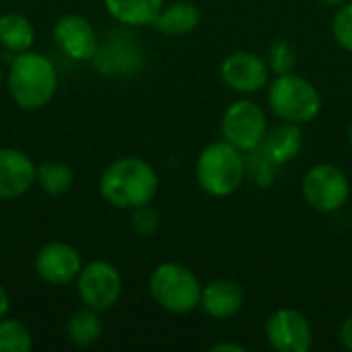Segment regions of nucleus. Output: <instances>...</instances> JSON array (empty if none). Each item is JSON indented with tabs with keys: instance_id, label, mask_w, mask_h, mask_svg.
Returning <instances> with one entry per match:
<instances>
[{
	"instance_id": "1",
	"label": "nucleus",
	"mask_w": 352,
	"mask_h": 352,
	"mask_svg": "<svg viewBox=\"0 0 352 352\" xmlns=\"http://www.w3.org/2000/svg\"><path fill=\"white\" fill-rule=\"evenodd\" d=\"M159 192V175L155 167L140 157H120L111 161L99 175V194L113 208L132 210L151 204Z\"/></svg>"
},
{
	"instance_id": "2",
	"label": "nucleus",
	"mask_w": 352,
	"mask_h": 352,
	"mask_svg": "<svg viewBox=\"0 0 352 352\" xmlns=\"http://www.w3.org/2000/svg\"><path fill=\"white\" fill-rule=\"evenodd\" d=\"M8 93L25 111L43 109L58 91V72L54 62L37 52H23L12 56L6 70Z\"/></svg>"
},
{
	"instance_id": "3",
	"label": "nucleus",
	"mask_w": 352,
	"mask_h": 352,
	"mask_svg": "<svg viewBox=\"0 0 352 352\" xmlns=\"http://www.w3.org/2000/svg\"><path fill=\"white\" fill-rule=\"evenodd\" d=\"M196 182L212 198L235 194L245 182V153L225 138L210 142L196 159Z\"/></svg>"
},
{
	"instance_id": "4",
	"label": "nucleus",
	"mask_w": 352,
	"mask_h": 352,
	"mask_svg": "<svg viewBox=\"0 0 352 352\" xmlns=\"http://www.w3.org/2000/svg\"><path fill=\"white\" fill-rule=\"evenodd\" d=\"M266 101L270 111L280 122H291L299 126L314 122L322 111V95L318 87L295 72L276 74L268 82Z\"/></svg>"
},
{
	"instance_id": "5",
	"label": "nucleus",
	"mask_w": 352,
	"mask_h": 352,
	"mask_svg": "<svg viewBox=\"0 0 352 352\" xmlns=\"http://www.w3.org/2000/svg\"><path fill=\"white\" fill-rule=\"evenodd\" d=\"M202 283L192 268L179 262L159 264L148 278L153 301L167 314L186 316L200 307Z\"/></svg>"
},
{
	"instance_id": "6",
	"label": "nucleus",
	"mask_w": 352,
	"mask_h": 352,
	"mask_svg": "<svg viewBox=\"0 0 352 352\" xmlns=\"http://www.w3.org/2000/svg\"><path fill=\"white\" fill-rule=\"evenodd\" d=\"M303 200L322 214L340 210L351 198L349 175L332 163H318L307 169L301 182Z\"/></svg>"
},
{
	"instance_id": "7",
	"label": "nucleus",
	"mask_w": 352,
	"mask_h": 352,
	"mask_svg": "<svg viewBox=\"0 0 352 352\" xmlns=\"http://www.w3.org/2000/svg\"><path fill=\"white\" fill-rule=\"evenodd\" d=\"M122 274L107 260H93L85 264L76 278V293L80 297V303L99 314L116 307L122 297Z\"/></svg>"
},
{
	"instance_id": "8",
	"label": "nucleus",
	"mask_w": 352,
	"mask_h": 352,
	"mask_svg": "<svg viewBox=\"0 0 352 352\" xmlns=\"http://www.w3.org/2000/svg\"><path fill=\"white\" fill-rule=\"evenodd\" d=\"M268 128L270 124H268L266 111L252 99L233 101L225 109L223 120H221L223 138L243 153L260 146Z\"/></svg>"
},
{
	"instance_id": "9",
	"label": "nucleus",
	"mask_w": 352,
	"mask_h": 352,
	"mask_svg": "<svg viewBox=\"0 0 352 352\" xmlns=\"http://www.w3.org/2000/svg\"><path fill=\"white\" fill-rule=\"evenodd\" d=\"M266 340L276 352H307L314 346V328L307 316L293 307H280L266 320Z\"/></svg>"
},
{
	"instance_id": "10",
	"label": "nucleus",
	"mask_w": 352,
	"mask_h": 352,
	"mask_svg": "<svg viewBox=\"0 0 352 352\" xmlns=\"http://www.w3.org/2000/svg\"><path fill=\"white\" fill-rule=\"evenodd\" d=\"M270 74L266 58L254 52H233L221 62V78L237 95H254L266 89Z\"/></svg>"
},
{
	"instance_id": "11",
	"label": "nucleus",
	"mask_w": 352,
	"mask_h": 352,
	"mask_svg": "<svg viewBox=\"0 0 352 352\" xmlns=\"http://www.w3.org/2000/svg\"><path fill=\"white\" fill-rule=\"evenodd\" d=\"M33 266L43 283L52 287H64L76 283L85 264L80 252L74 245L66 241H50L39 248Z\"/></svg>"
},
{
	"instance_id": "12",
	"label": "nucleus",
	"mask_w": 352,
	"mask_h": 352,
	"mask_svg": "<svg viewBox=\"0 0 352 352\" xmlns=\"http://www.w3.org/2000/svg\"><path fill=\"white\" fill-rule=\"evenodd\" d=\"M54 39L62 54L74 62H91L99 50V37L89 19L80 14H62L54 25Z\"/></svg>"
},
{
	"instance_id": "13",
	"label": "nucleus",
	"mask_w": 352,
	"mask_h": 352,
	"mask_svg": "<svg viewBox=\"0 0 352 352\" xmlns=\"http://www.w3.org/2000/svg\"><path fill=\"white\" fill-rule=\"evenodd\" d=\"M37 165L19 148H0V200H14L25 196L35 186Z\"/></svg>"
},
{
	"instance_id": "14",
	"label": "nucleus",
	"mask_w": 352,
	"mask_h": 352,
	"mask_svg": "<svg viewBox=\"0 0 352 352\" xmlns=\"http://www.w3.org/2000/svg\"><path fill=\"white\" fill-rule=\"evenodd\" d=\"M245 303L243 287L231 278H217L202 287L200 307L212 320H231L235 318Z\"/></svg>"
},
{
	"instance_id": "15",
	"label": "nucleus",
	"mask_w": 352,
	"mask_h": 352,
	"mask_svg": "<svg viewBox=\"0 0 352 352\" xmlns=\"http://www.w3.org/2000/svg\"><path fill=\"white\" fill-rule=\"evenodd\" d=\"M260 146L283 167L287 163H293L299 157L303 148V130L299 124L280 122L268 128Z\"/></svg>"
},
{
	"instance_id": "16",
	"label": "nucleus",
	"mask_w": 352,
	"mask_h": 352,
	"mask_svg": "<svg viewBox=\"0 0 352 352\" xmlns=\"http://www.w3.org/2000/svg\"><path fill=\"white\" fill-rule=\"evenodd\" d=\"M198 25H200V8L188 0H175L171 4H165L153 23V27L159 33L171 35V37L188 35Z\"/></svg>"
},
{
	"instance_id": "17",
	"label": "nucleus",
	"mask_w": 352,
	"mask_h": 352,
	"mask_svg": "<svg viewBox=\"0 0 352 352\" xmlns=\"http://www.w3.org/2000/svg\"><path fill=\"white\" fill-rule=\"evenodd\" d=\"M103 4L118 23L126 27H146L155 23L165 0H103Z\"/></svg>"
},
{
	"instance_id": "18",
	"label": "nucleus",
	"mask_w": 352,
	"mask_h": 352,
	"mask_svg": "<svg viewBox=\"0 0 352 352\" xmlns=\"http://www.w3.org/2000/svg\"><path fill=\"white\" fill-rule=\"evenodd\" d=\"M35 43V29L31 21L21 12L0 14V45L6 54L29 52Z\"/></svg>"
},
{
	"instance_id": "19",
	"label": "nucleus",
	"mask_w": 352,
	"mask_h": 352,
	"mask_svg": "<svg viewBox=\"0 0 352 352\" xmlns=\"http://www.w3.org/2000/svg\"><path fill=\"white\" fill-rule=\"evenodd\" d=\"M103 334V322L99 318V311L85 307L76 309L68 322H66V336L76 349H89L101 340Z\"/></svg>"
},
{
	"instance_id": "20",
	"label": "nucleus",
	"mask_w": 352,
	"mask_h": 352,
	"mask_svg": "<svg viewBox=\"0 0 352 352\" xmlns=\"http://www.w3.org/2000/svg\"><path fill=\"white\" fill-rule=\"evenodd\" d=\"M35 184L47 196H64L70 192L74 184V173L70 165H66L64 161H45L37 165Z\"/></svg>"
},
{
	"instance_id": "21",
	"label": "nucleus",
	"mask_w": 352,
	"mask_h": 352,
	"mask_svg": "<svg viewBox=\"0 0 352 352\" xmlns=\"http://www.w3.org/2000/svg\"><path fill=\"white\" fill-rule=\"evenodd\" d=\"M278 169L280 165L262 146L245 153V179H250L258 188H270L276 182Z\"/></svg>"
},
{
	"instance_id": "22",
	"label": "nucleus",
	"mask_w": 352,
	"mask_h": 352,
	"mask_svg": "<svg viewBox=\"0 0 352 352\" xmlns=\"http://www.w3.org/2000/svg\"><path fill=\"white\" fill-rule=\"evenodd\" d=\"M33 334L29 326L14 318H0V352H29Z\"/></svg>"
},
{
	"instance_id": "23",
	"label": "nucleus",
	"mask_w": 352,
	"mask_h": 352,
	"mask_svg": "<svg viewBox=\"0 0 352 352\" xmlns=\"http://www.w3.org/2000/svg\"><path fill=\"white\" fill-rule=\"evenodd\" d=\"M266 64L270 68V72L276 74H287L293 72L297 66V50L291 41L287 39H276L268 52H266Z\"/></svg>"
},
{
	"instance_id": "24",
	"label": "nucleus",
	"mask_w": 352,
	"mask_h": 352,
	"mask_svg": "<svg viewBox=\"0 0 352 352\" xmlns=\"http://www.w3.org/2000/svg\"><path fill=\"white\" fill-rule=\"evenodd\" d=\"M332 35L336 43L352 54V0L336 6L334 19H332Z\"/></svg>"
},
{
	"instance_id": "25",
	"label": "nucleus",
	"mask_w": 352,
	"mask_h": 352,
	"mask_svg": "<svg viewBox=\"0 0 352 352\" xmlns=\"http://www.w3.org/2000/svg\"><path fill=\"white\" fill-rule=\"evenodd\" d=\"M161 227V217L151 204L132 208V229L140 237H153Z\"/></svg>"
},
{
	"instance_id": "26",
	"label": "nucleus",
	"mask_w": 352,
	"mask_h": 352,
	"mask_svg": "<svg viewBox=\"0 0 352 352\" xmlns=\"http://www.w3.org/2000/svg\"><path fill=\"white\" fill-rule=\"evenodd\" d=\"M340 344L352 352V316L346 318L340 326Z\"/></svg>"
},
{
	"instance_id": "27",
	"label": "nucleus",
	"mask_w": 352,
	"mask_h": 352,
	"mask_svg": "<svg viewBox=\"0 0 352 352\" xmlns=\"http://www.w3.org/2000/svg\"><path fill=\"white\" fill-rule=\"evenodd\" d=\"M210 352H248V349L243 346V344H239V342H217V344H212Z\"/></svg>"
},
{
	"instance_id": "28",
	"label": "nucleus",
	"mask_w": 352,
	"mask_h": 352,
	"mask_svg": "<svg viewBox=\"0 0 352 352\" xmlns=\"http://www.w3.org/2000/svg\"><path fill=\"white\" fill-rule=\"evenodd\" d=\"M10 309V301H8V293L4 291V287L0 285V318H4Z\"/></svg>"
},
{
	"instance_id": "29",
	"label": "nucleus",
	"mask_w": 352,
	"mask_h": 352,
	"mask_svg": "<svg viewBox=\"0 0 352 352\" xmlns=\"http://www.w3.org/2000/svg\"><path fill=\"white\" fill-rule=\"evenodd\" d=\"M326 6H340V4H344L346 0H322Z\"/></svg>"
},
{
	"instance_id": "30",
	"label": "nucleus",
	"mask_w": 352,
	"mask_h": 352,
	"mask_svg": "<svg viewBox=\"0 0 352 352\" xmlns=\"http://www.w3.org/2000/svg\"><path fill=\"white\" fill-rule=\"evenodd\" d=\"M349 144H351V148H352V120H351V124H349Z\"/></svg>"
},
{
	"instance_id": "31",
	"label": "nucleus",
	"mask_w": 352,
	"mask_h": 352,
	"mask_svg": "<svg viewBox=\"0 0 352 352\" xmlns=\"http://www.w3.org/2000/svg\"><path fill=\"white\" fill-rule=\"evenodd\" d=\"M2 78H4V72H2V66H0V85H2Z\"/></svg>"
}]
</instances>
